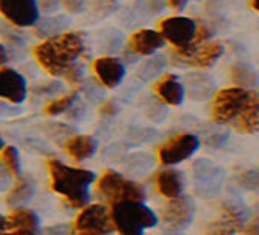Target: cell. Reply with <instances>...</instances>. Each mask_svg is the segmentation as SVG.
I'll return each instance as SVG.
<instances>
[{"label": "cell", "mask_w": 259, "mask_h": 235, "mask_svg": "<svg viewBox=\"0 0 259 235\" xmlns=\"http://www.w3.org/2000/svg\"><path fill=\"white\" fill-rule=\"evenodd\" d=\"M113 227L120 235H144L145 229L155 227L158 218L155 212L142 204V201L114 203L109 212Z\"/></svg>", "instance_id": "cell-3"}, {"label": "cell", "mask_w": 259, "mask_h": 235, "mask_svg": "<svg viewBox=\"0 0 259 235\" xmlns=\"http://www.w3.org/2000/svg\"><path fill=\"white\" fill-rule=\"evenodd\" d=\"M8 61V52L5 49V46L0 44V66H4Z\"/></svg>", "instance_id": "cell-38"}, {"label": "cell", "mask_w": 259, "mask_h": 235, "mask_svg": "<svg viewBox=\"0 0 259 235\" xmlns=\"http://www.w3.org/2000/svg\"><path fill=\"white\" fill-rule=\"evenodd\" d=\"M75 230L78 235H111L113 223L108 209L102 204L84 207L75 220Z\"/></svg>", "instance_id": "cell-9"}, {"label": "cell", "mask_w": 259, "mask_h": 235, "mask_svg": "<svg viewBox=\"0 0 259 235\" xmlns=\"http://www.w3.org/2000/svg\"><path fill=\"white\" fill-rule=\"evenodd\" d=\"M99 193L111 204L122 201H144V188L116 171H106L99 179Z\"/></svg>", "instance_id": "cell-5"}, {"label": "cell", "mask_w": 259, "mask_h": 235, "mask_svg": "<svg viewBox=\"0 0 259 235\" xmlns=\"http://www.w3.org/2000/svg\"><path fill=\"white\" fill-rule=\"evenodd\" d=\"M39 226V220L34 212L25 207H16L8 216H7V229H28L34 230Z\"/></svg>", "instance_id": "cell-21"}, {"label": "cell", "mask_w": 259, "mask_h": 235, "mask_svg": "<svg viewBox=\"0 0 259 235\" xmlns=\"http://www.w3.org/2000/svg\"><path fill=\"white\" fill-rule=\"evenodd\" d=\"M155 185L164 197L172 199V197H177L183 193L184 182L180 171L169 168V170H162L156 174Z\"/></svg>", "instance_id": "cell-16"}, {"label": "cell", "mask_w": 259, "mask_h": 235, "mask_svg": "<svg viewBox=\"0 0 259 235\" xmlns=\"http://www.w3.org/2000/svg\"><path fill=\"white\" fill-rule=\"evenodd\" d=\"M11 185H13V174L4 165V161L0 160V193L11 188Z\"/></svg>", "instance_id": "cell-31"}, {"label": "cell", "mask_w": 259, "mask_h": 235, "mask_svg": "<svg viewBox=\"0 0 259 235\" xmlns=\"http://www.w3.org/2000/svg\"><path fill=\"white\" fill-rule=\"evenodd\" d=\"M7 229V216L0 215V232H4Z\"/></svg>", "instance_id": "cell-39"}, {"label": "cell", "mask_w": 259, "mask_h": 235, "mask_svg": "<svg viewBox=\"0 0 259 235\" xmlns=\"http://www.w3.org/2000/svg\"><path fill=\"white\" fill-rule=\"evenodd\" d=\"M0 160L4 161V165L11 171L13 176L21 174V155L14 146H4V149L0 151Z\"/></svg>", "instance_id": "cell-24"}, {"label": "cell", "mask_w": 259, "mask_h": 235, "mask_svg": "<svg viewBox=\"0 0 259 235\" xmlns=\"http://www.w3.org/2000/svg\"><path fill=\"white\" fill-rule=\"evenodd\" d=\"M103 85L97 80H88V82H84V85L81 86V91L84 93V96L89 99V100H92V102H99V100H102L103 99V96H105V93H103V88H102Z\"/></svg>", "instance_id": "cell-27"}, {"label": "cell", "mask_w": 259, "mask_h": 235, "mask_svg": "<svg viewBox=\"0 0 259 235\" xmlns=\"http://www.w3.org/2000/svg\"><path fill=\"white\" fill-rule=\"evenodd\" d=\"M198 25L194 19L184 16H170L159 22V33L164 41L170 43L177 49H186L195 41Z\"/></svg>", "instance_id": "cell-8"}, {"label": "cell", "mask_w": 259, "mask_h": 235, "mask_svg": "<svg viewBox=\"0 0 259 235\" xmlns=\"http://www.w3.org/2000/svg\"><path fill=\"white\" fill-rule=\"evenodd\" d=\"M251 96V89L245 88H225L215 93L212 104H211V119L222 125L231 124L236 116L242 112V108L248 102Z\"/></svg>", "instance_id": "cell-4"}, {"label": "cell", "mask_w": 259, "mask_h": 235, "mask_svg": "<svg viewBox=\"0 0 259 235\" xmlns=\"http://www.w3.org/2000/svg\"><path fill=\"white\" fill-rule=\"evenodd\" d=\"M94 74L97 80L105 86L113 89L125 79V64L116 57H100L94 61Z\"/></svg>", "instance_id": "cell-13"}, {"label": "cell", "mask_w": 259, "mask_h": 235, "mask_svg": "<svg viewBox=\"0 0 259 235\" xmlns=\"http://www.w3.org/2000/svg\"><path fill=\"white\" fill-rule=\"evenodd\" d=\"M245 232H247V235H259V216H256L253 221H250Z\"/></svg>", "instance_id": "cell-35"}, {"label": "cell", "mask_w": 259, "mask_h": 235, "mask_svg": "<svg viewBox=\"0 0 259 235\" xmlns=\"http://www.w3.org/2000/svg\"><path fill=\"white\" fill-rule=\"evenodd\" d=\"M4 146H5V141H4L2 135H0V151H2V149H4Z\"/></svg>", "instance_id": "cell-42"}, {"label": "cell", "mask_w": 259, "mask_h": 235, "mask_svg": "<svg viewBox=\"0 0 259 235\" xmlns=\"http://www.w3.org/2000/svg\"><path fill=\"white\" fill-rule=\"evenodd\" d=\"M67 24H69V21L64 16H50L47 19L41 21L39 24H34L36 35L41 36V38H50V36L58 35L63 28H66Z\"/></svg>", "instance_id": "cell-23"}, {"label": "cell", "mask_w": 259, "mask_h": 235, "mask_svg": "<svg viewBox=\"0 0 259 235\" xmlns=\"http://www.w3.org/2000/svg\"><path fill=\"white\" fill-rule=\"evenodd\" d=\"M50 187L53 191L64 196L73 207H84L89 203V187L94 184L96 174L83 170L64 165L60 160H49Z\"/></svg>", "instance_id": "cell-2"}, {"label": "cell", "mask_w": 259, "mask_h": 235, "mask_svg": "<svg viewBox=\"0 0 259 235\" xmlns=\"http://www.w3.org/2000/svg\"><path fill=\"white\" fill-rule=\"evenodd\" d=\"M139 8L144 10L145 14H156V13H161L162 8H164V4L161 2V0H141V2H138Z\"/></svg>", "instance_id": "cell-29"}, {"label": "cell", "mask_w": 259, "mask_h": 235, "mask_svg": "<svg viewBox=\"0 0 259 235\" xmlns=\"http://www.w3.org/2000/svg\"><path fill=\"white\" fill-rule=\"evenodd\" d=\"M164 44L165 41L162 38V35L150 28L138 30L130 38V50H133L138 57H150Z\"/></svg>", "instance_id": "cell-14"}, {"label": "cell", "mask_w": 259, "mask_h": 235, "mask_svg": "<svg viewBox=\"0 0 259 235\" xmlns=\"http://www.w3.org/2000/svg\"><path fill=\"white\" fill-rule=\"evenodd\" d=\"M230 79L239 88L251 89L259 85V72L247 63H236L230 68Z\"/></svg>", "instance_id": "cell-20"}, {"label": "cell", "mask_w": 259, "mask_h": 235, "mask_svg": "<svg viewBox=\"0 0 259 235\" xmlns=\"http://www.w3.org/2000/svg\"><path fill=\"white\" fill-rule=\"evenodd\" d=\"M150 57L152 58L144 61L138 68V72H136L138 79H141L142 82H152L156 77H159L165 68V63H167V60H165V57H162V55H155L153 53Z\"/></svg>", "instance_id": "cell-22"}, {"label": "cell", "mask_w": 259, "mask_h": 235, "mask_svg": "<svg viewBox=\"0 0 259 235\" xmlns=\"http://www.w3.org/2000/svg\"><path fill=\"white\" fill-rule=\"evenodd\" d=\"M237 182L240 187H244L251 191H259V171L257 170H247L237 176Z\"/></svg>", "instance_id": "cell-26"}, {"label": "cell", "mask_w": 259, "mask_h": 235, "mask_svg": "<svg viewBox=\"0 0 259 235\" xmlns=\"http://www.w3.org/2000/svg\"><path fill=\"white\" fill-rule=\"evenodd\" d=\"M162 235H181V233L177 232V229H174V230H169V232H162Z\"/></svg>", "instance_id": "cell-41"}, {"label": "cell", "mask_w": 259, "mask_h": 235, "mask_svg": "<svg viewBox=\"0 0 259 235\" xmlns=\"http://www.w3.org/2000/svg\"><path fill=\"white\" fill-rule=\"evenodd\" d=\"M0 235H36V233L34 230H28V229H14V232H10V233L0 232Z\"/></svg>", "instance_id": "cell-36"}, {"label": "cell", "mask_w": 259, "mask_h": 235, "mask_svg": "<svg viewBox=\"0 0 259 235\" xmlns=\"http://www.w3.org/2000/svg\"><path fill=\"white\" fill-rule=\"evenodd\" d=\"M69 230V227L66 224H61V226H53V227H49L42 232V235H66Z\"/></svg>", "instance_id": "cell-34"}, {"label": "cell", "mask_w": 259, "mask_h": 235, "mask_svg": "<svg viewBox=\"0 0 259 235\" xmlns=\"http://www.w3.org/2000/svg\"><path fill=\"white\" fill-rule=\"evenodd\" d=\"M188 0H169V5L175 10H183L184 7H186Z\"/></svg>", "instance_id": "cell-37"}, {"label": "cell", "mask_w": 259, "mask_h": 235, "mask_svg": "<svg viewBox=\"0 0 259 235\" xmlns=\"http://www.w3.org/2000/svg\"><path fill=\"white\" fill-rule=\"evenodd\" d=\"M34 190H36V184L30 176L19 177L7 196V204L16 207L30 201L34 194Z\"/></svg>", "instance_id": "cell-19"}, {"label": "cell", "mask_w": 259, "mask_h": 235, "mask_svg": "<svg viewBox=\"0 0 259 235\" xmlns=\"http://www.w3.org/2000/svg\"><path fill=\"white\" fill-rule=\"evenodd\" d=\"M117 105H116V102H113V100H109V102H105L102 107H100V113L102 115H105V116H114L116 113H117Z\"/></svg>", "instance_id": "cell-33"}, {"label": "cell", "mask_w": 259, "mask_h": 235, "mask_svg": "<svg viewBox=\"0 0 259 235\" xmlns=\"http://www.w3.org/2000/svg\"><path fill=\"white\" fill-rule=\"evenodd\" d=\"M97 141L89 135H75L66 143V152L77 161L91 158L97 152Z\"/></svg>", "instance_id": "cell-17"}, {"label": "cell", "mask_w": 259, "mask_h": 235, "mask_svg": "<svg viewBox=\"0 0 259 235\" xmlns=\"http://www.w3.org/2000/svg\"><path fill=\"white\" fill-rule=\"evenodd\" d=\"M155 93L164 104L178 107L184 100L186 89H184V85L178 80L177 76L165 74L155 83Z\"/></svg>", "instance_id": "cell-15"}, {"label": "cell", "mask_w": 259, "mask_h": 235, "mask_svg": "<svg viewBox=\"0 0 259 235\" xmlns=\"http://www.w3.org/2000/svg\"><path fill=\"white\" fill-rule=\"evenodd\" d=\"M28 86L22 74L11 68H0V97L19 105L27 99Z\"/></svg>", "instance_id": "cell-11"}, {"label": "cell", "mask_w": 259, "mask_h": 235, "mask_svg": "<svg viewBox=\"0 0 259 235\" xmlns=\"http://www.w3.org/2000/svg\"><path fill=\"white\" fill-rule=\"evenodd\" d=\"M77 100V94H69V96H63V97H58V99H53L50 100L44 112L50 116H58V115H63L64 112H69L72 104Z\"/></svg>", "instance_id": "cell-25"}, {"label": "cell", "mask_w": 259, "mask_h": 235, "mask_svg": "<svg viewBox=\"0 0 259 235\" xmlns=\"http://www.w3.org/2000/svg\"><path fill=\"white\" fill-rule=\"evenodd\" d=\"M60 4L72 14H80L86 10L88 0H60Z\"/></svg>", "instance_id": "cell-30"}, {"label": "cell", "mask_w": 259, "mask_h": 235, "mask_svg": "<svg viewBox=\"0 0 259 235\" xmlns=\"http://www.w3.org/2000/svg\"><path fill=\"white\" fill-rule=\"evenodd\" d=\"M0 14L16 27H31L39 21L38 0H0Z\"/></svg>", "instance_id": "cell-10"}, {"label": "cell", "mask_w": 259, "mask_h": 235, "mask_svg": "<svg viewBox=\"0 0 259 235\" xmlns=\"http://www.w3.org/2000/svg\"><path fill=\"white\" fill-rule=\"evenodd\" d=\"M189 97L194 100H205L214 93V80L208 74H192L186 79V88Z\"/></svg>", "instance_id": "cell-18"}, {"label": "cell", "mask_w": 259, "mask_h": 235, "mask_svg": "<svg viewBox=\"0 0 259 235\" xmlns=\"http://www.w3.org/2000/svg\"><path fill=\"white\" fill-rule=\"evenodd\" d=\"M162 218L172 229H186L194 218V204L186 196H177L162 210Z\"/></svg>", "instance_id": "cell-12"}, {"label": "cell", "mask_w": 259, "mask_h": 235, "mask_svg": "<svg viewBox=\"0 0 259 235\" xmlns=\"http://www.w3.org/2000/svg\"><path fill=\"white\" fill-rule=\"evenodd\" d=\"M200 148V140L194 133H178L169 138L158 149V158L162 165L172 166L192 157Z\"/></svg>", "instance_id": "cell-7"}, {"label": "cell", "mask_w": 259, "mask_h": 235, "mask_svg": "<svg viewBox=\"0 0 259 235\" xmlns=\"http://www.w3.org/2000/svg\"><path fill=\"white\" fill-rule=\"evenodd\" d=\"M39 10L42 8L46 13H52L60 7V0H38Z\"/></svg>", "instance_id": "cell-32"}, {"label": "cell", "mask_w": 259, "mask_h": 235, "mask_svg": "<svg viewBox=\"0 0 259 235\" xmlns=\"http://www.w3.org/2000/svg\"><path fill=\"white\" fill-rule=\"evenodd\" d=\"M86 50V38L83 33L66 31L53 35L39 43L33 49V55L50 76L80 83L84 72L80 58L84 57Z\"/></svg>", "instance_id": "cell-1"}, {"label": "cell", "mask_w": 259, "mask_h": 235, "mask_svg": "<svg viewBox=\"0 0 259 235\" xmlns=\"http://www.w3.org/2000/svg\"><path fill=\"white\" fill-rule=\"evenodd\" d=\"M250 5H251V8L259 11V0H250Z\"/></svg>", "instance_id": "cell-40"}, {"label": "cell", "mask_w": 259, "mask_h": 235, "mask_svg": "<svg viewBox=\"0 0 259 235\" xmlns=\"http://www.w3.org/2000/svg\"><path fill=\"white\" fill-rule=\"evenodd\" d=\"M63 91V85L58 80H50L44 85L36 86V94H44V96H53Z\"/></svg>", "instance_id": "cell-28"}, {"label": "cell", "mask_w": 259, "mask_h": 235, "mask_svg": "<svg viewBox=\"0 0 259 235\" xmlns=\"http://www.w3.org/2000/svg\"><path fill=\"white\" fill-rule=\"evenodd\" d=\"M222 55L224 46L217 41H200L192 43L186 49H177L172 53V63L180 64L181 68H209Z\"/></svg>", "instance_id": "cell-6"}]
</instances>
